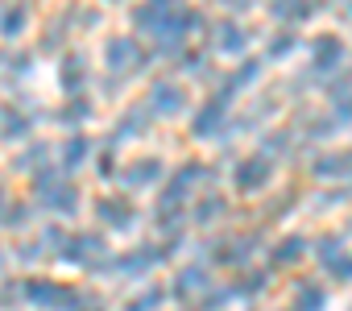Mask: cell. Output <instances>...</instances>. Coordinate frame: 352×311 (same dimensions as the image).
<instances>
[{
	"label": "cell",
	"mask_w": 352,
	"mask_h": 311,
	"mask_svg": "<svg viewBox=\"0 0 352 311\" xmlns=\"http://www.w3.org/2000/svg\"><path fill=\"white\" fill-rule=\"evenodd\" d=\"M236 183H241L245 191L265 187V183H270V158H249V162H241V167H236Z\"/></svg>",
	"instance_id": "6da1fadb"
},
{
	"label": "cell",
	"mask_w": 352,
	"mask_h": 311,
	"mask_svg": "<svg viewBox=\"0 0 352 311\" xmlns=\"http://www.w3.org/2000/svg\"><path fill=\"white\" fill-rule=\"evenodd\" d=\"M220 120H224V112H220V100H212L199 116H195V133L199 137H208V133H216L220 129Z\"/></svg>",
	"instance_id": "ba28073f"
},
{
	"label": "cell",
	"mask_w": 352,
	"mask_h": 311,
	"mask_svg": "<svg viewBox=\"0 0 352 311\" xmlns=\"http://www.w3.org/2000/svg\"><path fill=\"white\" fill-rule=\"evenodd\" d=\"M323 303H327V294H323L319 286H302V290H298V307H294V311H319Z\"/></svg>",
	"instance_id": "8fae6325"
},
{
	"label": "cell",
	"mask_w": 352,
	"mask_h": 311,
	"mask_svg": "<svg viewBox=\"0 0 352 311\" xmlns=\"http://www.w3.org/2000/svg\"><path fill=\"white\" fill-rule=\"evenodd\" d=\"M216 212H220V200H208L195 208V220H216Z\"/></svg>",
	"instance_id": "d6986e66"
},
{
	"label": "cell",
	"mask_w": 352,
	"mask_h": 311,
	"mask_svg": "<svg viewBox=\"0 0 352 311\" xmlns=\"http://www.w3.org/2000/svg\"><path fill=\"white\" fill-rule=\"evenodd\" d=\"M315 63L319 67H336L340 63V38H319L315 42Z\"/></svg>",
	"instance_id": "9c48e42d"
},
{
	"label": "cell",
	"mask_w": 352,
	"mask_h": 311,
	"mask_svg": "<svg viewBox=\"0 0 352 311\" xmlns=\"http://www.w3.org/2000/svg\"><path fill=\"white\" fill-rule=\"evenodd\" d=\"M290 46H294V38H290V34H278L270 50H274V54H290Z\"/></svg>",
	"instance_id": "44dd1931"
},
{
	"label": "cell",
	"mask_w": 352,
	"mask_h": 311,
	"mask_svg": "<svg viewBox=\"0 0 352 311\" xmlns=\"http://www.w3.org/2000/svg\"><path fill=\"white\" fill-rule=\"evenodd\" d=\"M42 195H46V191H42ZM75 204H79L75 187H54V191H50V208H58V212H75Z\"/></svg>",
	"instance_id": "30bf717a"
},
{
	"label": "cell",
	"mask_w": 352,
	"mask_h": 311,
	"mask_svg": "<svg viewBox=\"0 0 352 311\" xmlns=\"http://www.w3.org/2000/svg\"><path fill=\"white\" fill-rule=\"evenodd\" d=\"M274 13L282 21H307L311 17V5H307V0H274Z\"/></svg>",
	"instance_id": "52a82bcc"
},
{
	"label": "cell",
	"mask_w": 352,
	"mask_h": 311,
	"mask_svg": "<svg viewBox=\"0 0 352 311\" xmlns=\"http://www.w3.org/2000/svg\"><path fill=\"white\" fill-rule=\"evenodd\" d=\"M245 42H249V38H245V30H241V25H228V21H224V25L216 30V50L241 54V50H245Z\"/></svg>",
	"instance_id": "277c9868"
},
{
	"label": "cell",
	"mask_w": 352,
	"mask_h": 311,
	"mask_svg": "<svg viewBox=\"0 0 352 311\" xmlns=\"http://www.w3.org/2000/svg\"><path fill=\"white\" fill-rule=\"evenodd\" d=\"M149 100H153V108H157L162 116H174V112H183V104H187L183 87H174V83H157Z\"/></svg>",
	"instance_id": "7a4b0ae2"
},
{
	"label": "cell",
	"mask_w": 352,
	"mask_h": 311,
	"mask_svg": "<svg viewBox=\"0 0 352 311\" xmlns=\"http://www.w3.org/2000/svg\"><path fill=\"white\" fill-rule=\"evenodd\" d=\"M75 311H100V303H96V307H91V303H87V307H75Z\"/></svg>",
	"instance_id": "cb8c5ba5"
},
{
	"label": "cell",
	"mask_w": 352,
	"mask_h": 311,
	"mask_svg": "<svg viewBox=\"0 0 352 311\" xmlns=\"http://www.w3.org/2000/svg\"><path fill=\"white\" fill-rule=\"evenodd\" d=\"M108 63L112 67H133V63H141V54H137V42H124V38H116L112 46H108Z\"/></svg>",
	"instance_id": "5b68a950"
},
{
	"label": "cell",
	"mask_w": 352,
	"mask_h": 311,
	"mask_svg": "<svg viewBox=\"0 0 352 311\" xmlns=\"http://www.w3.org/2000/svg\"><path fill=\"white\" fill-rule=\"evenodd\" d=\"M348 162H344V153H331V158H319L315 162V175H344Z\"/></svg>",
	"instance_id": "5bb4252c"
},
{
	"label": "cell",
	"mask_w": 352,
	"mask_h": 311,
	"mask_svg": "<svg viewBox=\"0 0 352 311\" xmlns=\"http://www.w3.org/2000/svg\"><path fill=\"white\" fill-rule=\"evenodd\" d=\"M21 25H25V9H9V17L0 21V34H9V38H17V34H21Z\"/></svg>",
	"instance_id": "9a60e30c"
},
{
	"label": "cell",
	"mask_w": 352,
	"mask_h": 311,
	"mask_svg": "<svg viewBox=\"0 0 352 311\" xmlns=\"http://www.w3.org/2000/svg\"><path fill=\"white\" fill-rule=\"evenodd\" d=\"M153 303H162V290H145L137 303H129V311H149Z\"/></svg>",
	"instance_id": "e0dca14e"
},
{
	"label": "cell",
	"mask_w": 352,
	"mask_h": 311,
	"mask_svg": "<svg viewBox=\"0 0 352 311\" xmlns=\"http://www.w3.org/2000/svg\"><path fill=\"white\" fill-rule=\"evenodd\" d=\"M79 116H87V104H83V100H75V104L67 108V120H79Z\"/></svg>",
	"instance_id": "7402d4cb"
},
{
	"label": "cell",
	"mask_w": 352,
	"mask_h": 311,
	"mask_svg": "<svg viewBox=\"0 0 352 311\" xmlns=\"http://www.w3.org/2000/svg\"><path fill=\"white\" fill-rule=\"evenodd\" d=\"M162 175V167L153 162V158H145V162H133L129 171H124V183H133V187H141V183H153Z\"/></svg>",
	"instance_id": "8992f818"
},
{
	"label": "cell",
	"mask_w": 352,
	"mask_h": 311,
	"mask_svg": "<svg viewBox=\"0 0 352 311\" xmlns=\"http://www.w3.org/2000/svg\"><path fill=\"white\" fill-rule=\"evenodd\" d=\"M344 162H348V171H352V153H344Z\"/></svg>",
	"instance_id": "d4e9b609"
},
{
	"label": "cell",
	"mask_w": 352,
	"mask_h": 311,
	"mask_svg": "<svg viewBox=\"0 0 352 311\" xmlns=\"http://www.w3.org/2000/svg\"><path fill=\"white\" fill-rule=\"evenodd\" d=\"M204 286H208V270H183L179 294H191V290H204Z\"/></svg>",
	"instance_id": "7c38bea8"
},
{
	"label": "cell",
	"mask_w": 352,
	"mask_h": 311,
	"mask_svg": "<svg viewBox=\"0 0 352 311\" xmlns=\"http://www.w3.org/2000/svg\"><path fill=\"white\" fill-rule=\"evenodd\" d=\"M79 75H83V63H79V58H71V63H67V87H79V83H83Z\"/></svg>",
	"instance_id": "ac0fdd59"
},
{
	"label": "cell",
	"mask_w": 352,
	"mask_h": 311,
	"mask_svg": "<svg viewBox=\"0 0 352 311\" xmlns=\"http://www.w3.org/2000/svg\"><path fill=\"white\" fill-rule=\"evenodd\" d=\"M5 133H9V137H17V133H25V120H9V125H5Z\"/></svg>",
	"instance_id": "603a6c76"
},
{
	"label": "cell",
	"mask_w": 352,
	"mask_h": 311,
	"mask_svg": "<svg viewBox=\"0 0 352 311\" xmlns=\"http://www.w3.org/2000/svg\"><path fill=\"white\" fill-rule=\"evenodd\" d=\"M257 71H261V63H245V67H241V75H236V83H232V87H241V83H253V75H257Z\"/></svg>",
	"instance_id": "ffe728a7"
},
{
	"label": "cell",
	"mask_w": 352,
	"mask_h": 311,
	"mask_svg": "<svg viewBox=\"0 0 352 311\" xmlns=\"http://www.w3.org/2000/svg\"><path fill=\"white\" fill-rule=\"evenodd\" d=\"M298 257H302V241H298V237L282 241V249H278V261H298Z\"/></svg>",
	"instance_id": "2e32d148"
},
{
	"label": "cell",
	"mask_w": 352,
	"mask_h": 311,
	"mask_svg": "<svg viewBox=\"0 0 352 311\" xmlns=\"http://www.w3.org/2000/svg\"><path fill=\"white\" fill-rule=\"evenodd\" d=\"M96 212H100L112 228H129V224H133V208H129L124 200H100Z\"/></svg>",
	"instance_id": "3957f363"
},
{
	"label": "cell",
	"mask_w": 352,
	"mask_h": 311,
	"mask_svg": "<svg viewBox=\"0 0 352 311\" xmlns=\"http://www.w3.org/2000/svg\"><path fill=\"white\" fill-rule=\"evenodd\" d=\"M83 158H87V141H83V137H71L67 149H63V162H67V167H79Z\"/></svg>",
	"instance_id": "4fadbf2b"
}]
</instances>
